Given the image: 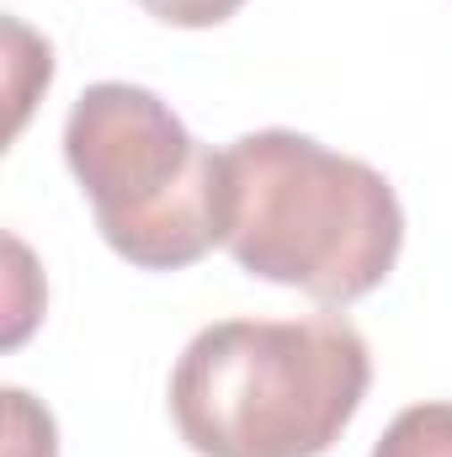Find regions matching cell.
<instances>
[{"instance_id": "6da1fadb", "label": "cell", "mask_w": 452, "mask_h": 457, "mask_svg": "<svg viewBox=\"0 0 452 457\" xmlns=\"http://www.w3.org/2000/svg\"><path fill=\"white\" fill-rule=\"evenodd\" d=\"M224 250L261 282L346 309L389 282L405 208L367 160L293 128H261L224 149Z\"/></svg>"}, {"instance_id": "277c9868", "label": "cell", "mask_w": 452, "mask_h": 457, "mask_svg": "<svg viewBox=\"0 0 452 457\" xmlns=\"http://www.w3.org/2000/svg\"><path fill=\"white\" fill-rule=\"evenodd\" d=\"M372 457H452V404L426 399L394 415V426L378 436Z\"/></svg>"}, {"instance_id": "8992f818", "label": "cell", "mask_w": 452, "mask_h": 457, "mask_svg": "<svg viewBox=\"0 0 452 457\" xmlns=\"http://www.w3.org/2000/svg\"><path fill=\"white\" fill-rule=\"evenodd\" d=\"M5 457H59V431L54 415L32 404V394L5 388Z\"/></svg>"}, {"instance_id": "ba28073f", "label": "cell", "mask_w": 452, "mask_h": 457, "mask_svg": "<svg viewBox=\"0 0 452 457\" xmlns=\"http://www.w3.org/2000/svg\"><path fill=\"white\" fill-rule=\"evenodd\" d=\"M5 255H11V320H5V345H21L27 330H32V320H38V309L21 298V282L32 271V255H27L21 239H5Z\"/></svg>"}, {"instance_id": "5b68a950", "label": "cell", "mask_w": 452, "mask_h": 457, "mask_svg": "<svg viewBox=\"0 0 452 457\" xmlns=\"http://www.w3.org/2000/svg\"><path fill=\"white\" fill-rule=\"evenodd\" d=\"M5 80H11V133L27 122L32 96L54 80V48L32 37L21 21H5Z\"/></svg>"}, {"instance_id": "52a82bcc", "label": "cell", "mask_w": 452, "mask_h": 457, "mask_svg": "<svg viewBox=\"0 0 452 457\" xmlns=\"http://www.w3.org/2000/svg\"><path fill=\"white\" fill-rule=\"evenodd\" d=\"M138 5L165 27H219L245 0H138Z\"/></svg>"}, {"instance_id": "3957f363", "label": "cell", "mask_w": 452, "mask_h": 457, "mask_svg": "<svg viewBox=\"0 0 452 457\" xmlns=\"http://www.w3.org/2000/svg\"><path fill=\"white\" fill-rule=\"evenodd\" d=\"M64 160L102 239L138 271H181L224 245V154L155 91L102 80L64 117Z\"/></svg>"}, {"instance_id": "7a4b0ae2", "label": "cell", "mask_w": 452, "mask_h": 457, "mask_svg": "<svg viewBox=\"0 0 452 457\" xmlns=\"http://www.w3.org/2000/svg\"><path fill=\"white\" fill-rule=\"evenodd\" d=\"M367 383V341L340 314L219 320L171 372V420L197 457H320Z\"/></svg>"}]
</instances>
